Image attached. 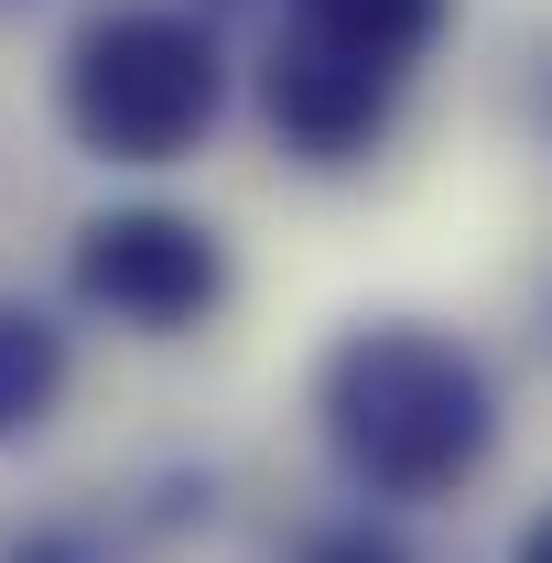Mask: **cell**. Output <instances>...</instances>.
Returning <instances> with one entry per match:
<instances>
[{"instance_id":"cell-3","label":"cell","mask_w":552,"mask_h":563,"mask_svg":"<svg viewBox=\"0 0 552 563\" xmlns=\"http://www.w3.org/2000/svg\"><path fill=\"white\" fill-rule=\"evenodd\" d=\"M76 292H87L98 314L141 325V336H185L217 292H228V261H217V239L196 217L131 207V217H98V228L76 239Z\"/></svg>"},{"instance_id":"cell-6","label":"cell","mask_w":552,"mask_h":563,"mask_svg":"<svg viewBox=\"0 0 552 563\" xmlns=\"http://www.w3.org/2000/svg\"><path fill=\"white\" fill-rule=\"evenodd\" d=\"M55 390H66V347H55V325L22 314V303H0V433H33V422L55 412Z\"/></svg>"},{"instance_id":"cell-2","label":"cell","mask_w":552,"mask_h":563,"mask_svg":"<svg viewBox=\"0 0 552 563\" xmlns=\"http://www.w3.org/2000/svg\"><path fill=\"white\" fill-rule=\"evenodd\" d=\"M66 120L98 163H174L217 120V44L185 11H109L66 55Z\"/></svg>"},{"instance_id":"cell-8","label":"cell","mask_w":552,"mask_h":563,"mask_svg":"<svg viewBox=\"0 0 552 563\" xmlns=\"http://www.w3.org/2000/svg\"><path fill=\"white\" fill-rule=\"evenodd\" d=\"M520 563H552V520H531V542H520Z\"/></svg>"},{"instance_id":"cell-1","label":"cell","mask_w":552,"mask_h":563,"mask_svg":"<svg viewBox=\"0 0 552 563\" xmlns=\"http://www.w3.org/2000/svg\"><path fill=\"white\" fill-rule=\"evenodd\" d=\"M487 433V379L477 357L433 325H357L325 357V444L346 455V477L379 498H444L477 477Z\"/></svg>"},{"instance_id":"cell-7","label":"cell","mask_w":552,"mask_h":563,"mask_svg":"<svg viewBox=\"0 0 552 563\" xmlns=\"http://www.w3.org/2000/svg\"><path fill=\"white\" fill-rule=\"evenodd\" d=\"M303 563H401V553H390V542H368V531H325Z\"/></svg>"},{"instance_id":"cell-4","label":"cell","mask_w":552,"mask_h":563,"mask_svg":"<svg viewBox=\"0 0 552 563\" xmlns=\"http://www.w3.org/2000/svg\"><path fill=\"white\" fill-rule=\"evenodd\" d=\"M390 87L401 66H368V55H346L325 33H281L272 44V76H261V98H272V131L303 152V163H346V152H368L379 120H390Z\"/></svg>"},{"instance_id":"cell-5","label":"cell","mask_w":552,"mask_h":563,"mask_svg":"<svg viewBox=\"0 0 552 563\" xmlns=\"http://www.w3.org/2000/svg\"><path fill=\"white\" fill-rule=\"evenodd\" d=\"M292 33H325L346 55H368V66H401L444 33V0H292Z\"/></svg>"}]
</instances>
